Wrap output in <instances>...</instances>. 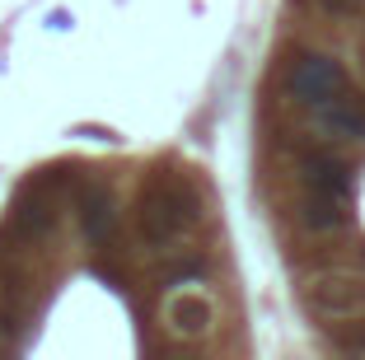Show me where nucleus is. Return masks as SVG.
<instances>
[{
	"label": "nucleus",
	"mask_w": 365,
	"mask_h": 360,
	"mask_svg": "<svg viewBox=\"0 0 365 360\" xmlns=\"http://www.w3.org/2000/svg\"><path fill=\"white\" fill-rule=\"evenodd\" d=\"M304 187L314 197H337V202H351V169L333 155H309L304 159Z\"/></svg>",
	"instance_id": "obj_4"
},
{
	"label": "nucleus",
	"mask_w": 365,
	"mask_h": 360,
	"mask_svg": "<svg viewBox=\"0 0 365 360\" xmlns=\"http://www.w3.org/2000/svg\"><path fill=\"white\" fill-rule=\"evenodd\" d=\"M206 318H211V304H202V299H178V304L169 309V323L178 332H202Z\"/></svg>",
	"instance_id": "obj_7"
},
{
	"label": "nucleus",
	"mask_w": 365,
	"mask_h": 360,
	"mask_svg": "<svg viewBox=\"0 0 365 360\" xmlns=\"http://www.w3.org/2000/svg\"><path fill=\"white\" fill-rule=\"evenodd\" d=\"M192 220H197L192 202H187L182 187H173V182L150 187L145 197H140V234H145L150 244H169L173 234H182Z\"/></svg>",
	"instance_id": "obj_1"
},
{
	"label": "nucleus",
	"mask_w": 365,
	"mask_h": 360,
	"mask_svg": "<svg viewBox=\"0 0 365 360\" xmlns=\"http://www.w3.org/2000/svg\"><path fill=\"white\" fill-rule=\"evenodd\" d=\"M323 131H337V136H351V140H365V108L356 98H328L319 113Z\"/></svg>",
	"instance_id": "obj_5"
},
{
	"label": "nucleus",
	"mask_w": 365,
	"mask_h": 360,
	"mask_svg": "<svg viewBox=\"0 0 365 360\" xmlns=\"http://www.w3.org/2000/svg\"><path fill=\"white\" fill-rule=\"evenodd\" d=\"M80 225H85L89 239H108V230H113V197H108L103 187H85V197H80Z\"/></svg>",
	"instance_id": "obj_6"
},
{
	"label": "nucleus",
	"mask_w": 365,
	"mask_h": 360,
	"mask_svg": "<svg viewBox=\"0 0 365 360\" xmlns=\"http://www.w3.org/2000/svg\"><path fill=\"white\" fill-rule=\"evenodd\" d=\"M309 309L323 323H342V318L365 314V286L356 281H314L309 286Z\"/></svg>",
	"instance_id": "obj_3"
},
{
	"label": "nucleus",
	"mask_w": 365,
	"mask_h": 360,
	"mask_svg": "<svg viewBox=\"0 0 365 360\" xmlns=\"http://www.w3.org/2000/svg\"><path fill=\"white\" fill-rule=\"evenodd\" d=\"M346 85V75L337 61H328V56H304L295 71H290V89H295V98L309 108H323L328 98H337Z\"/></svg>",
	"instance_id": "obj_2"
}]
</instances>
